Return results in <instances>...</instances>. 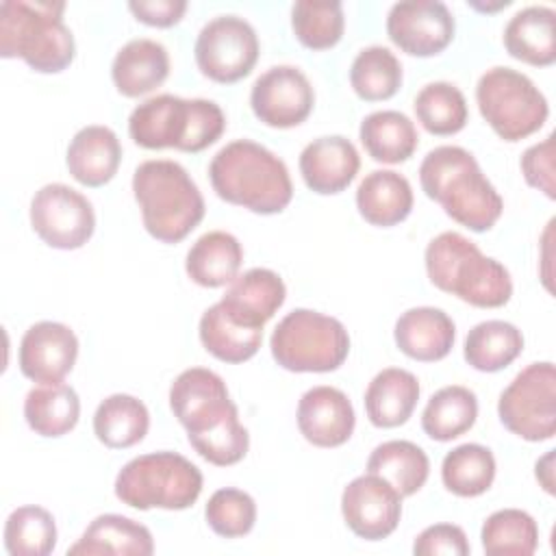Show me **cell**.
<instances>
[{"instance_id": "ffe728a7", "label": "cell", "mask_w": 556, "mask_h": 556, "mask_svg": "<svg viewBox=\"0 0 556 556\" xmlns=\"http://www.w3.org/2000/svg\"><path fill=\"white\" fill-rule=\"evenodd\" d=\"M287 287L282 278L267 267H252L237 276L219 304L241 326L263 328L285 304Z\"/></svg>"}, {"instance_id": "7bdbcfd3", "label": "cell", "mask_w": 556, "mask_h": 556, "mask_svg": "<svg viewBox=\"0 0 556 556\" xmlns=\"http://www.w3.org/2000/svg\"><path fill=\"white\" fill-rule=\"evenodd\" d=\"M187 439L204 460L217 467H228L243 460L250 447V434L248 428L239 421V413L228 417L219 426L200 434H191Z\"/></svg>"}, {"instance_id": "6da1fadb", "label": "cell", "mask_w": 556, "mask_h": 556, "mask_svg": "<svg viewBox=\"0 0 556 556\" xmlns=\"http://www.w3.org/2000/svg\"><path fill=\"white\" fill-rule=\"evenodd\" d=\"M424 193L460 226L484 232L495 226L504 200L482 174L476 156L460 146H439L419 165Z\"/></svg>"}, {"instance_id": "d6a6232c", "label": "cell", "mask_w": 556, "mask_h": 556, "mask_svg": "<svg viewBox=\"0 0 556 556\" xmlns=\"http://www.w3.org/2000/svg\"><path fill=\"white\" fill-rule=\"evenodd\" d=\"M198 332L204 350L224 363H243L252 358L263 343V328L237 324L219 302L202 313Z\"/></svg>"}, {"instance_id": "5bb4252c", "label": "cell", "mask_w": 556, "mask_h": 556, "mask_svg": "<svg viewBox=\"0 0 556 556\" xmlns=\"http://www.w3.org/2000/svg\"><path fill=\"white\" fill-rule=\"evenodd\" d=\"M315 104V91L306 74L295 65H274L263 72L250 91L254 115L271 128L302 124Z\"/></svg>"}, {"instance_id": "74e56055", "label": "cell", "mask_w": 556, "mask_h": 556, "mask_svg": "<svg viewBox=\"0 0 556 556\" xmlns=\"http://www.w3.org/2000/svg\"><path fill=\"white\" fill-rule=\"evenodd\" d=\"M480 539L489 556H530L539 547V526L526 510L502 508L486 517Z\"/></svg>"}, {"instance_id": "1f68e13d", "label": "cell", "mask_w": 556, "mask_h": 556, "mask_svg": "<svg viewBox=\"0 0 556 556\" xmlns=\"http://www.w3.org/2000/svg\"><path fill=\"white\" fill-rule=\"evenodd\" d=\"M150 413L146 404L128 393L104 397L93 413V434L111 450L132 447L148 434Z\"/></svg>"}, {"instance_id": "ba28073f", "label": "cell", "mask_w": 556, "mask_h": 556, "mask_svg": "<svg viewBox=\"0 0 556 556\" xmlns=\"http://www.w3.org/2000/svg\"><path fill=\"white\" fill-rule=\"evenodd\" d=\"M269 348L274 361L289 371L326 374L348 358L350 334L337 317L295 308L278 321Z\"/></svg>"}, {"instance_id": "836d02e7", "label": "cell", "mask_w": 556, "mask_h": 556, "mask_svg": "<svg viewBox=\"0 0 556 556\" xmlns=\"http://www.w3.org/2000/svg\"><path fill=\"white\" fill-rule=\"evenodd\" d=\"M523 350V334L504 319H486L476 324L465 339V361L478 371H500L508 367Z\"/></svg>"}, {"instance_id": "4316f807", "label": "cell", "mask_w": 556, "mask_h": 556, "mask_svg": "<svg viewBox=\"0 0 556 556\" xmlns=\"http://www.w3.org/2000/svg\"><path fill=\"white\" fill-rule=\"evenodd\" d=\"M243 248L239 239L226 230H211L195 239L185 258L187 276L206 289L230 285L241 269Z\"/></svg>"}, {"instance_id": "7402d4cb", "label": "cell", "mask_w": 556, "mask_h": 556, "mask_svg": "<svg viewBox=\"0 0 556 556\" xmlns=\"http://www.w3.org/2000/svg\"><path fill=\"white\" fill-rule=\"evenodd\" d=\"M169 76L167 48L154 39H130L124 43L111 65V78L126 98H139L165 83Z\"/></svg>"}, {"instance_id": "f1b7e54d", "label": "cell", "mask_w": 556, "mask_h": 556, "mask_svg": "<svg viewBox=\"0 0 556 556\" xmlns=\"http://www.w3.org/2000/svg\"><path fill=\"white\" fill-rule=\"evenodd\" d=\"M361 143L365 152L378 163H404L408 161L417 146L419 135L408 115L402 111H374L369 113L358 128Z\"/></svg>"}, {"instance_id": "60d3db41", "label": "cell", "mask_w": 556, "mask_h": 556, "mask_svg": "<svg viewBox=\"0 0 556 556\" xmlns=\"http://www.w3.org/2000/svg\"><path fill=\"white\" fill-rule=\"evenodd\" d=\"M291 26L302 46L311 50H328L343 37V4L339 0H300L291 7Z\"/></svg>"}, {"instance_id": "30bf717a", "label": "cell", "mask_w": 556, "mask_h": 556, "mask_svg": "<svg viewBox=\"0 0 556 556\" xmlns=\"http://www.w3.org/2000/svg\"><path fill=\"white\" fill-rule=\"evenodd\" d=\"M504 428L526 441H547L556 432V369L554 363H530L497 400Z\"/></svg>"}, {"instance_id": "9a60e30c", "label": "cell", "mask_w": 556, "mask_h": 556, "mask_svg": "<svg viewBox=\"0 0 556 556\" xmlns=\"http://www.w3.org/2000/svg\"><path fill=\"white\" fill-rule=\"evenodd\" d=\"M456 22L439 0L395 2L387 15L389 39L410 56H434L454 39Z\"/></svg>"}, {"instance_id": "3957f363", "label": "cell", "mask_w": 556, "mask_h": 556, "mask_svg": "<svg viewBox=\"0 0 556 556\" xmlns=\"http://www.w3.org/2000/svg\"><path fill=\"white\" fill-rule=\"evenodd\" d=\"M430 282L463 302L478 308L504 306L513 295L508 269L480 252V248L460 232L445 230L437 235L424 254Z\"/></svg>"}, {"instance_id": "9c48e42d", "label": "cell", "mask_w": 556, "mask_h": 556, "mask_svg": "<svg viewBox=\"0 0 556 556\" xmlns=\"http://www.w3.org/2000/svg\"><path fill=\"white\" fill-rule=\"evenodd\" d=\"M480 115L504 141H521L534 135L549 115L539 87L513 67H491L476 85Z\"/></svg>"}, {"instance_id": "ab89813d", "label": "cell", "mask_w": 556, "mask_h": 556, "mask_svg": "<svg viewBox=\"0 0 556 556\" xmlns=\"http://www.w3.org/2000/svg\"><path fill=\"white\" fill-rule=\"evenodd\" d=\"M4 547L11 556H48L56 547L54 517L41 506H20L4 523Z\"/></svg>"}, {"instance_id": "ac0fdd59", "label": "cell", "mask_w": 556, "mask_h": 556, "mask_svg": "<svg viewBox=\"0 0 556 556\" xmlns=\"http://www.w3.org/2000/svg\"><path fill=\"white\" fill-rule=\"evenodd\" d=\"M354 426V406L337 387H313L298 402V428L317 447L343 445L352 437Z\"/></svg>"}, {"instance_id": "7dc6e473", "label": "cell", "mask_w": 556, "mask_h": 556, "mask_svg": "<svg viewBox=\"0 0 556 556\" xmlns=\"http://www.w3.org/2000/svg\"><path fill=\"white\" fill-rule=\"evenodd\" d=\"M536 480L541 482V486L554 495V450H549L543 458L536 460Z\"/></svg>"}, {"instance_id": "f546056e", "label": "cell", "mask_w": 556, "mask_h": 556, "mask_svg": "<svg viewBox=\"0 0 556 556\" xmlns=\"http://www.w3.org/2000/svg\"><path fill=\"white\" fill-rule=\"evenodd\" d=\"M367 473L380 476L402 497H408L426 484L430 460L417 443L393 439L374 447L367 458Z\"/></svg>"}, {"instance_id": "e575fe53", "label": "cell", "mask_w": 556, "mask_h": 556, "mask_svg": "<svg viewBox=\"0 0 556 556\" xmlns=\"http://www.w3.org/2000/svg\"><path fill=\"white\" fill-rule=\"evenodd\" d=\"M478 417L476 393L460 384H450L430 395L424 413L421 428L434 441H452L465 434Z\"/></svg>"}, {"instance_id": "83f0119b", "label": "cell", "mask_w": 556, "mask_h": 556, "mask_svg": "<svg viewBox=\"0 0 556 556\" xmlns=\"http://www.w3.org/2000/svg\"><path fill=\"white\" fill-rule=\"evenodd\" d=\"M154 552V539L152 532L128 517L122 515H100L96 517L83 536L67 549V554H83V556H96V554H115V556H150Z\"/></svg>"}, {"instance_id": "bcb514c9", "label": "cell", "mask_w": 556, "mask_h": 556, "mask_svg": "<svg viewBox=\"0 0 556 556\" xmlns=\"http://www.w3.org/2000/svg\"><path fill=\"white\" fill-rule=\"evenodd\" d=\"M128 9L139 22L148 26L169 28L182 20L187 11V2L185 0H132L128 2Z\"/></svg>"}, {"instance_id": "f35d334b", "label": "cell", "mask_w": 556, "mask_h": 556, "mask_svg": "<svg viewBox=\"0 0 556 556\" xmlns=\"http://www.w3.org/2000/svg\"><path fill=\"white\" fill-rule=\"evenodd\" d=\"M413 106L419 124L430 135L439 137L456 135L465 128L469 117L463 91L447 80H434L421 87V91L415 96Z\"/></svg>"}, {"instance_id": "8d00e7d4", "label": "cell", "mask_w": 556, "mask_h": 556, "mask_svg": "<svg viewBox=\"0 0 556 556\" xmlns=\"http://www.w3.org/2000/svg\"><path fill=\"white\" fill-rule=\"evenodd\" d=\"M350 85L361 100H389L402 87V63L389 48L367 46L352 61Z\"/></svg>"}, {"instance_id": "8992f818", "label": "cell", "mask_w": 556, "mask_h": 556, "mask_svg": "<svg viewBox=\"0 0 556 556\" xmlns=\"http://www.w3.org/2000/svg\"><path fill=\"white\" fill-rule=\"evenodd\" d=\"M143 228L163 243L182 241L204 217V198L187 169L169 159L143 161L132 174Z\"/></svg>"}, {"instance_id": "f6af8a7d", "label": "cell", "mask_w": 556, "mask_h": 556, "mask_svg": "<svg viewBox=\"0 0 556 556\" xmlns=\"http://www.w3.org/2000/svg\"><path fill=\"white\" fill-rule=\"evenodd\" d=\"M521 174L526 182L543 191L549 200L556 198L554 180V135H547L543 141L530 146L521 156Z\"/></svg>"}, {"instance_id": "277c9868", "label": "cell", "mask_w": 556, "mask_h": 556, "mask_svg": "<svg viewBox=\"0 0 556 556\" xmlns=\"http://www.w3.org/2000/svg\"><path fill=\"white\" fill-rule=\"evenodd\" d=\"M224 130V111L217 102L204 98L152 96L137 104L128 117L130 139L146 150L176 148L180 152H202Z\"/></svg>"}, {"instance_id": "7a4b0ae2", "label": "cell", "mask_w": 556, "mask_h": 556, "mask_svg": "<svg viewBox=\"0 0 556 556\" xmlns=\"http://www.w3.org/2000/svg\"><path fill=\"white\" fill-rule=\"evenodd\" d=\"M208 178L222 200L261 215L285 211L293 198L285 161L250 139L226 143L211 159Z\"/></svg>"}, {"instance_id": "4dcf8cb0", "label": "cell", "mask_w": 556, "mask_h": 556, "mask_svg": "<svg viewBox=\"0 0 556 556\" xmlns=\"http://www.w3.org/2000/svg\"><path fill=\"white\" fill-rule=\"evenodd\" d=\"M24 417L39 437H63L78 424V393L65 382L33 387L24 400Z\"/></svg>"}, {"instance_id": "484cf974", "label": "cell", "mask_w": 556, "mask_h": 556, "mask_svg": "<svg viewBox=\"0 0 556 556\" xmlns=\"http://www.w3.org/2000/svg\"><path fill=\"white\" fill-rule=\"evenodd\" d=\"M419 400L415 374L387 367L378 371L365 391V413L376 428H397L408 421Z\"/></svg>"}, {"instance_id": "ee69618b", "label": "cell", "mask_w": 556, "mask_h": 556, "mask_svg": "<svg viewBox=\"0 0 556 556\" xmlns=\"http://www.w3.org/2000/svg\"><path fill=\"white\" fill-rule=\"evenodd\" d=\"M413 552L417 556H467L471 552L467 534L454 523H434L415 536Z\"/></svg>"}, {"instance_id": "7c38bea8", "label": "cell", "mask_w": 556, "mask_h": 556, "mask_svg": "<svg viewBox=\"0 0 556 556\" xmlns=\"http://www.w3.org/2000/svg\"><path fill=\"white\" fill-rule=\"evenodd\" d=\"M30 226L50 248L78 250L96 230V213L80 191L50 182L30 200Z\"/></svg>"}, {"instance_id": "8fae6325", "label": "cell", "mask_w": 556, "mask_h": 556, "mask_svg": "<svg viewBox=\"0 0 556 556\" xmlns=\"http://www.w3.org/2000/svg\"><path fill=\"white\" fill-rule=\"evenodd\" d=\"M258 50L254 26L239 15H217L208 20L193 46L200 72L224 85L245 78L258 61Z\"/></svg>"}, {"instance_id": "4fadbf2b", "label": "cell", "mask_w": 556, "mask_h": 556, "mask_svg": "<svg viewBox=\"0 0 556 556\" xmlns=\"http://www.w3.org/2000/svg\"><path fill=\"white\" fill-rule=\"evenodd\" d=\"M169 408L187 437L206 432L239 413L222 376L206 367H189L176 376L169 387Z\"/></svg>"}, {"instance_id": "d6986e66", "label": "cell", "mask_w": 556, "mask_h": 556, "mask_svg": "<svg viewBox=\"0 0 556 556\" xmlns=\"http://www.w3.org/2000/svg\"><path fill=\"white\" fill-rule=\"evenodd\" d=\"M361 156L354 143L341 135L313 139L300 152V174L306 187L321 195L341 193L356 178Z\"/></svg>"}, {"instance_id": "2e32d148", "label": "cell", "mask_w": 556, "mask_h": 556, "mask_svg": "<svg viewBox=\"0 0 556 556\" xmlns=\"http://www.w3.org/2000/svg\"><path fill=\"white\" fill-rule=\"evenodd\" d=\"M341 513L356 536L365 541H382L400 523L402 495L380 476L365 473L343 489Z\"/></svg>"}, {"instance_id": "603a6c76", "label": "cell", "mask_w": 556, "mask_h": 556, "mask_svg": "<svg viewBox=\"0 0 556 556\" xmlns=\"http://www.w3.org/2000/svg\"><path fill=\"white\" fill-rule=\"evenodd\" d=\"M119 161L122 143L117 135L109 126L100 124L80 128L72 137L65 154L72 178L85 187L106 185L117 174Z\"/></svg>"}, {"instance_id": "5b68a950", "label": "cell", "mask_w": 556, "mask_h": 556, "mask_svg": "<svg viewBox=\"0 0 556 556\" xmlns=\"http://www.w3.org/2000/svg\"><path fill=\"white\" fill-rule=\"evenodd\" d=\"M63 11L65 2L4 0L0 4V54L20 56L41 74L63 72L76 54Z\"/></svg>"}, {"instance_id": "b9f144b4", "label": "cell", "mask_w": 556, "mask_h": 556, "mask_svg": "<svg viewBox=\"0 0 556 556\" xmlns=\"http://www.w3.org/2000/svg\"><path fill=\"white\" fill-rule=\"evenodd\" d=\"M204 517L215 534L224 539H239L254 528L256 502L241 489H217L204 506Z\"/></svg>"}, {"instance_id": "52a82bcc", "label": "cell", "mask_w": 556, "mask_h": 556, "mask_svg": "<svg viewBox=\"0 0 556 556\" xmlns=\"http://www.w3.org/2000/svg\"><path fill=\"white\" fill-rule=\"evenodd\" d=\"M202 484V471L189 458L163 450L128 460L115 478V495L137 510H185L195 504Z\"/></svg>"}, {"instance_id": "44dd1931", "label": "cell", "mask_w": 556, "mask_h": 556, "mask_svg": "<svg viewBox=\"0 0 556 556\" xmlns=\"http://www.w3.org/2000/svg\"><path fill=\"white\" fill-rule=\"evenodd\" d=\"M393 337L395 345L406 356L421 363H434L450 354L456 339V326L441 308L415 306L397 317Z\"/></svg>"}, {"instance_id": "d4e9b609", "label": "cell", "mask_w": 556, "mask_h": 556, "mask_svg": "<svg viewBox=\"0 0 556 556\" xmlns=\"http://www.w3.org/2000/svg\"><path fill=\"white\" fill-rule=\"evenodd\" d=\"M356 208L371 226H395L413 211V187L400 172L374 169L356 189Z\"/></svg>"}, {"instance_id": "d590c367", "label": "cell", "mask_w": 556, "mask_h": 556, "mask_svg": "<svg viewBox=\"0 0 556 556\" xmlns=\"http://www.w3.org/2000/svg\"><path fill=\"white\" fill-rule=\"evenodd\" d=\"M441 480L458 497H478L495 480V456L480 443H463L445 454Z\"/></svg>"}, {"instance_id": "e0dca14e", "label": "cell", "mask_w": 556, "mask_h": 556, "mask_svg": "<svg viewBox=\"0 0 556 556\" xmlns=\"http://www.w3.org/2000/svg\"><path fill=\"white\" fill-rule=\"evenodd\" d=\"M76 358L78 339L61 321H37L20 341L17 365L33 382H61L72 371Z\"/></svg>"}, {"instance_id": "cb8c5ba5", "label": "cell", "mask_w": 556, "mask_h": 556, "mask_svg": "<svg viewBox=\"0 0 556 556\" xmlns=\"http://www.w3.org/2000/svg\"><path fill=\"white\" fill-rule=\"evenodd\" d=\"M504 48L523 63L552 65L556 61V11L543 4L517 11L504 28Z\"/></svg>"}]
</instances>
